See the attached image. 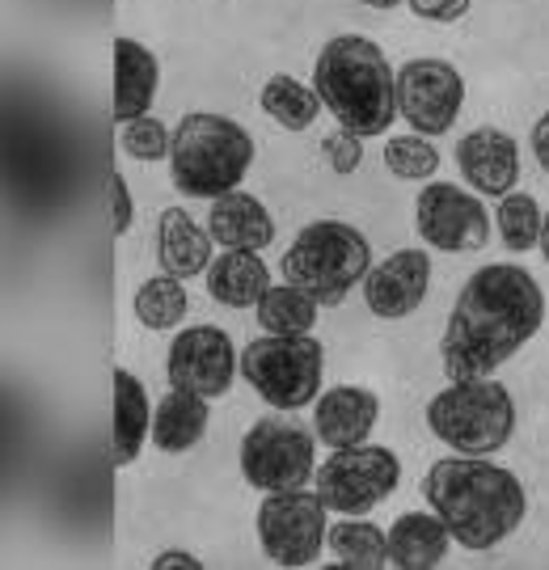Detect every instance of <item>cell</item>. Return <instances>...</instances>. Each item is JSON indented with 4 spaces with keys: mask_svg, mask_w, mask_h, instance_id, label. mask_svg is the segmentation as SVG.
Listing matches in <instances>:
<instances>
[{
    "mask_svg": "<svg viewBox=\"0 0 549 570\" xmlns=\"http://www.w3.org/2000/svg\"><path fill=\"white\" fill-rule=\"evenodd\" d=\"M541 322L546 292L532 279V271L516 263H490L473 271L440 338L448 381L499 372L516 351H525L537 338Z\"/></svg>",
    "mask_w": 549,
    "mask_h": 570,
    "instance_id": "6da1fadb",
    "label": "cell"
},
{
    "mask_svg": "<svg viewBox=\"0 0 549 570\" xmlns=\"http://www.w3.org/2000/svg\"><path fill=\"white\" fill-rule=\"evenodd\" d=\"M428 508L440 511L452 541L469 553L499 550L529 515L525 482L511 469L494 465L490 456H461L452 452L435 461L423 478Z\"/></svg>",
    "mask_w": 549,
    "mask_h": 570,
    "instance_id": "7a4b0ae2",
    "label": "cell"
},
{
    "mask_svg": "<svg viewBox=\"0 0 549 570\" xmlns=\"http://www.w3.org/2000/svg\"><path fill=\"white\" fill-rule=\"evenodd\" d=\"M313 89L334 122L351 136H389L398 115V72L385 51L364 35H334L317 51Z\"/></svg>",
    "mask_w": 549,
    "mask_h": 570,
    "instance_id": "3957f363",
    "label": "cell"
},
{
    "mask_svg": "<svg viewBox=\"0 0 549 570\" xmlns=\"http://www.w3.org/2000/svg\"><path fill=\"white\" fill-rule=\"evenodd\" d=\"M258 157L254 136L228 115L195 110L174 127L169 148V178L186 199H220L228 190H242V178Z\"/></svg>",
    "mask_w": 549,
    "mask_h": 570,
    "instance_id": "277c9868",
    "label": "cell"
},
{
    "mask_svg": "<svg viewBox=\"0 0 549 570\" xmlns=\"http://www.w3.org/2000/svg\"><path fill=\"white\" fill-rule=\"evenodd\" d=\"M428 428L461 456H494L516 435V397L494 376L448 381L428 402Z\"/></svg>",
    "mask_w": 549,
    "mask_h": 570,
    "instance_id": "5b68a950",
    "label": "cell"
},
{
    "mask_svg": "<svg viewBox=\"0 0 549 570\" xmlns=\"http://www.w3.org/2000/svg\"><path fill=\"white\" fill-rule=\"evenodd\" d=\"M284 279L317 296V305H343L351 287H364L372 271V245L346 220H313L296 233V242L284 254Z\"/></svg>",
    "mask_w": 549,
    "mask_h": 570,
    "instance_id": "8992f818",
    "label": "cell"
},
{
    "mask_svg": "<svg viewBox=\"0 0 549 570\" xmlns=\"http://www.w3.org/2000/svg\"><path fill=\"white\" fill-rule=\"evenodd\" d=\"M326 376V346L313 334H266L242 351V381L266 406L305 410L322 397Z\"/></svg>",
    "mask_w": 549,
    "mask_h": 570,
    "instance_id": "52a82bcc",
    "label": "cell"
},
{
    "mask_svg": "<svg viewBox=\"0 0 549 570\" xmlns=\"http://www.w3.org/2000/svg\"><path fill=\"white\" fill-rule=\"evenodd\" d=\"M317 494L334 515H367L389 503L402 487V461L385 444H351L330 449L313 473Z\"/></svg>",
    "mask_w": 549,
    "mask_h": 570,
    "instance_id": "ba28073f",
    "label": "cell"
},
{
    "mask_svg": "<svg viewBox=\"0 0 549 570\" xmlns=\"http://www.w3.org/2000/svg\"><path fill=\"white\" fill-rule=\"evenodd\" d=\"M330 508L313 490H275L258 503L254 529L275 567H313L330 546Z\"/></svg>",
    "mask_w": 549,
    "mask_h": 570,
    "instance_id": "9c48e42d",
    "label": "cell"
},
{
    "mask_svg": "<svg viewBox=\"0 0 549 570\" xmlns=\"http://www.w3.org/2000/svg\"><path fill=\"white\" fill-rule=\"evenodd\" d=\"M317 473V440L292 419H258L242 440L245 487L275 494V490H305Z\"/></svg>",
    "mask_w": 549,
    "mask_h": 570,
    "instance_id": "30bf717a",
    "label": "cell"
},
{
    "mask_svg": "<svg viewBox=\"0 0 549 570\" xmlns=\"http://www.w3.org/2000/svg\"><path fill=\"white\" fill-rule=\"evenodd\" d=\"M465 110V77L452 60L419 56L398 68V115L419 136H448Z\"/></svg>",
    "mask_w": 549,
    "mask_h": 570,
    "instance_id": "8fae6325",
    "label": "cell"
},
{
    "mask_svg": "<svg viewBox=\"0 0 549 570\" xmlns=\"http://www.w3.org/2000/svg\"><path fill=\"white\" fill-rule=\"evenodd\" d=\"M487 204L478 190H461L452 183H428L414 204V233L440 254H478L490 242Z\"/></svg>",
    "mask_w": 549,
    "mask_h": 570,
    "instance_id": "7c38bea8",
    "label": "cell"
},
{
    "mask_svg": "<svg viewBox=\"0 0 549 570\" xmlns=\"http://www.w3.org/2000/svg\"><path fill=\"white\" fill-rule=\"evenodd\" d=\"M165 372L174 389H190L212 402V397H224L242 376V351L220 326H186L169 343Z\"/></svg>",
    "mask_w": 549,
    "mask_h": 570,
    "instance_id": "4fadbf2b",
    "label": "cell"
},
{
    "mask_svg": "<svg viewBox=\"0 0 549 570\" xmlns=\"http://www.w3.org/2000/svg\"><path fill=\"white\" fill-rule=\"evenodd\" d=\"M428 249H393L385 263H372V271L364 275V305L381 322H402L428 301Z\"/></svg>",
    "mask_w": 549,
    "mask_h": 570,
    "instance_id": "5bb4252c",
    "label": "cell"
},
{
    "mask_svg": "<svg viewBox=\"0 0 549 570\" xmlns=\"http://www.w3.org/2000/svg\"><path fill=\"white\" fill-rule=\"evenodd\" d=\"M457 165L469 190L482 199H503L520 183V144L499 127H473L457 140Z\"/></svg>",
    "mask_w": 549,
    "mask_h": 570,
    "instance_id": "9a60e30c",
    "label": "cell"
},
{
    "mask_svg": "<svg viewBox=\"0 0 549 570\" xmlns=\"http://www.w3.org/2000/svg\"><path fill=\"white\" fill-rule=\"evenodd\" d=\"M376 419H381V397L364 385L322 389V397L313 402V435L326 449L367 444V435L376 431Z\"/></svg>",
    "mask_w": 549,
    "mask_h": 570,
    "instance_id": "2e32d148",
    "label": "cell"
},
{
    "mask_svg": "<svg viewBox=\"0 0 549 570\" xmlns=\"http://www.w3.org/2000/svg\"><path fill=\"white\" fill-rule=\"evenodd\" d=\"M212 228H204L186 207H165L157 220V258L161 271L174 279H195L212 266Z\"/></svg>",
    "mask_w": 549,
    "mask_h": 570,
    "instance_id": "e0dca14e",
    "label": "cell"
},
{
    "mask_svg": "<svg viewBox=\"0 0 549 570\" xmlns=\"http://www.w3.org/2000/svg\"><path fill=\"white\" fill-rule=\"evenodd\" d=\"M207 228L224 249H258L263 254L266 245L275 242V220H271L263 199L249 190H228L220 199H212Z\"/></svg>",
    "mask_w": 549,
    "mask_h": 570,
    "instance_id": "ac0fdd59",
    "label": "cell"
},
{
    "mask_svg": "<svg viewBox=\"0 0 549 570\" xmlns=\"http://www.w3.org/2000/svg\"><path fill=\"white\" fill-rule=\"evenodd\" d=\"M157 85H161L157 56L136 39H115V102H110L115 122H131L148 115V106L157 98Z\"/></svg>",
    "mask_w": 549,
    "mask_h": 570,
    "instance_id": "d6986e66",
    "label": "cell"
},
{
    "mask_svg": "<svg viewBox=\"0 0 549 570\" xmlns=\"http://www.w3.org/2000/svg\"><path fill=\"white\" fill-rule=\"evenodd\" d=\"M389 567L431 570L452 550V532L440 520V511H406L389 524Z\"/></svg>",
    "mask_w": 549,
    "mask_h": 570,
    "instance_id": "ffe728a7",
    "label": "cell"
},
{
    "mask_svg": "<svg viewBox=\"0 0 549 570\" xmlns=\"http://www.w3.org/2000/svg\"><path fill=\"white\" fill-rule=\"evenodd\" d=\"M207 296L224 308H258L271 292V266L263 263L258 249H224L216 263L207 266Z\"/></svg>",
    "mask_w": 549,
    "mask_h": 570,
    "instance_id": "44dd1931",
    "label": "cell"
},
{
    "mask_svg": "<svg viewBox=\"0 0 549 570\" xmlns=\"http://www.w3.org/2000/svg\"><path fill=\"white\" fill-rule=\"evenodd\" d=\"M153 410L148 406V389L140 385L136 372L115 367V428H110V461L131 465L140 456L144 440L153 435Z\"/></svg>",
    "mask_w": 549,
    "mask_h": 570,
    "instance_id": "7402d4cb",
    "label": "cell"
},
{
    "mask_svg": "<svg viewBox=\"0 0 549 570\" xmlns=\"http://www.w3.org/2000/svg\"><path fill=\"white\" fill-rule=\"evenodd\" d=\"M207 423H212L207 397L190 393V389L169 385V393L153 410V444L161 452H169V456L190 452L207 435Z\"/></svg>",
    "mask_w": 549,
    "mask_h": 570,
    "instance_id": "603a6c76",
    "label": "cell"
},
{
    "mask_svg": "<svg viewBox=\"0 0 549 570\" xmlns=\"http://www.w3.org/2000/svg\"><path fill=\"white\" fill-rule=\"evenodd\" d=\"M258 102H263L266 119L280 122L284 131H308V127L317 122V115L326 110L313 85L296 81V77H287V72H275V77L263 85Z\"/></svg>",
    "mask_w": 549,
    "mask_h": 570,
    "instance_id": "cb8c5ba5",
    "label": "cell"
},
{
    "mask_svg": "<svg viewBox=\"0 0 549 570\" xmlns=\"http://www.w3.org/2000/svg\"><path fill=\"white\" fill-rule=\"evenodd\" d=\"M317 296H308L305 287L296 284H275L271 292H266L263 301H258V326L266 330V334H313V326H317Z\"/></svg>",
    "mask_w": 549,
    "mask_h": 570,
    "instance_id": "d4e9b609",
    "label": "cell"
},
{
    "mask_svg": "<svg viewBox=\"0 0 549 570\" xmlns=\"http://www.w3.org/2000/svg\"><path fill=\"white\" fill-rule=\"evenodd\" d=\"M330 553L343 567H364L376 570L389 562V537L364 515H343L339 524H330Z\"/></svg>",
    "mask_w": 549,
    "mask_h": 570,
    "instance_id": "484cf974",
    "label": "cell"
},
{
    "mask_svg": "<svg viewBox=\"0 0 549 570\" xmlns=\"http://www.w3.org/2000/svg\"><path fill=\"white\" fill-rule=\"evenodd\" d=\"M494 228L508 245L511 254H529L541 245V228H546V216H541V204L532 199L529 190H511L499 199V212H494Z\"/></svg>",
    "mask_w": 549,
    "mask_h": 570,
    "instance_id": "4316f807",
    "label": "cell"
},
{
    "mask_svg": "<svg viewBox=\"0 0 549 570\" xmlns=\"http://www.w3.org/2000/svg\"><path fill=\"white\" fill-rule=\"evenodd\" d=\"M186 279H174V275H157L136 292V322L144 330H178L186 317Z\"/></svg>",
    "mask_w": 549,
    "mask_h": 570,
    "instance_id": "83f0119b",
    "label": "cell"
},
{
    "mask_svg": "<svg viewBox=\"0 0 549 570\" xmlns=\"http://www.w3.org/2000/svg\"><path fill=\"white\" fill-rule=\"evenodd\" d=\"M385 165L393 178L402 183H431L440 169V148L431 144V136H393L385 140Z\"/></svg>",
    "mask_w": 549,
    "mask_h": 570,
    "instance_id": "f1b7e54d",
    "label": "cell"
},
{
    "mask_svg": "<svg viewBox=\"0 0 549 570\" xmlns=\"http://www.w3.org/2000/svg\"><path fill=\"white\" fill-rule=\"evenodd\" d=\"M119 148L127 153V157H131V161H169L174 131H169L161 119H153V115H140V119L122 122Z\"/></svg>",
    "mask_w": 549,
    "mask_h": 570,
    "instance_id": "f546056e",
    "label": "cell"
},
{
    "mask_svg": "<svg viewBox=\"0 0 549 570\" xmlns=\"http://www.w3.org/2000/svg\"><path fill=\"white\" fill-rule=\"evenodd\" d=\"M322 157H326V165L334 169V174H355L360 165H364V136H351L346 127H339L334 136H326L322 140Z\"/></svg>",
    "mask_w": 549,
    "mask_h": 570,
    "instance_id": "4dcf8cb0",
    "label": "cell"
},
{
    "mask_svg": "<svg viewBox=\"0 0 549 570\" xmlns=\"http://www.w3.org/2000/svg\"><path fill=\"white\" fill-rule=\"evenodd\" d=\"M106 199H110V228H115V237H122L131 228V220H136V204H131V190H127L122 174H110Z\"/></svg>",
    "mask_w": 549,
    "mask_h": 570,
    "instance_id": "1f68e13d",
    "label": "cell"
},
{
    "mask_svg": "<svg viewBox=\"0 0 549 570\" xmlns=\"http://www.w3.org/2000/svg\"><path fill=\"white\" fill-rule=\"evenodd\" d=\"M410 13L423 21H461L473 0H406Z\"/></svg>",
    "mask_w": 549,
    "mask_h": 570,
    "instance_id": "d6a6232c",
    "label": "cell"
},
{
    "mask_svg": "<svg viewBox=\"0 0 549 570\" xmlns=\"http://www.w3.org/2000/svg\"><path fill=\"white\" fill-rule=\"evenodd\" d=\"M532 157H537V165L549 174V110L532 122Z\"/></svg>",
    "mask_w": 549,
    "mask_h": 570,
    "instance_id": "836d02e7",
    "label": "cell"
},
{
    "mask_svg": "<svg viewBox=\"0 0 549 570\" xmlns=\"http://www.w3.org/2000/svg\"><path fill=\"white\" fill-rule=\"evenodd\" d=\"M153 567L157 570H169V567H204L195 553H183V550H169V553H161V558H153Z\"/></svg>",
    "mask_w": 549,
    "mask_h": 570,
    "instance_id": "e575fe53",
    "label": "cell"
},
{
    "mask_svg": "<svg viewBox=\"0 0 549 570\" xmlns=\"http://www.w3.org/2000/svg\"><path fill=\"white\" fill-rule=\"evenodd\" d=\"M364 4L367 9H385L389 13V9H398V4H406V0H364Z\"/></svg>",
    "mask_w": 549,
    "mask_h": 570,
    "instance_id": "d590c367",
    "label": "cell"
},
{
    "mask_svg": "<svg viewBox=\"0 0 549 570\" xmlns=\"http://www.w3.org/2000/svg\"><path fill=\"white\" fill-rule=\"evenodd\" d=\"M541 254H546V263H549V212H546V228H541V245H537Z\"/></svg>",
    "mask_w": 549,
    "mask_h": 570,
    "instance_id": "8d00e7d4",
    "label": "cell"
}]
</instances>
